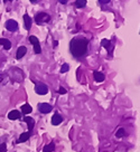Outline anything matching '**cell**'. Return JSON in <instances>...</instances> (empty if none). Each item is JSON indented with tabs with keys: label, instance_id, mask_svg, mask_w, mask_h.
Masks as SVG:
<instances>
[{
	"label": "cell",
	"instance_id": "cell-18",
	"mask_svg": "<svg viewBox=\"0 0 140 152\" xmlns=\"http://www.w3.org/2000/svg\"><path fill=\"white\" fill-rule=\"evenodd\" d=\"M124 135H126V131H124L123 127H120V129L117 131V133H115V137H117L118 139H120V138L124 137Z\"/></svg>",
	"mask_w": 140,
	"mask_h": 152
},
{
	"label": "cell",
	"instance_id": "cell-20",
	"mask_svg": "<svg viewBox=\"0 0 140 152\" xmlns=\"http://www.w3.org/2000/svg\"><path fill=\"white\" fill-rule=\"evenodd\" d=\"M69 70H70V66L67 64H63L62 67H61V73H66Z\"/></svg>",
	"mask_w": 140,
	"mask_h": 152
},
{
	"label": "cell",
	"instance_id": "cell-15",
	"mask_svg": "<svg viewBox=\"0 0 140 152\" xmlns=\"http://www.w3.org/2000/svg\"><path fill=\"white\" fill-rule=\"evenodd\" d=\"M93 77H94V80H95L96 82H103V81H104V78H105L104 75H103L102 73H100V72H96V70L93 73Z\"/></svg>",
	"mask_w": 140,
	"mask_h": 152
},
{
	"label": "cell",
	"instance_id": "cell-10",
	"mask_svg": "<svg viewBox=\"0 0 140 152\" xmlns=\"http://www.w3.org/2000/svg\"><path fill=\"white\" fill-rule=\"evenodd\" d=\"M26 53H27V48H26L25 46H20V47H18V49H17V54H16L17 59L23 58V57L25 56Z\"/></svg>",
	"mask_w": 140,
	"mask_h": 152
},
{
	"label": "cell",
	"instance_id": "cell-3",
	"mask_svg": "<svg viewBox=\"0 0 140 152\" xmlns=\"http://www.w3.org/2000/svg\"><path fill=\"white\" fill-rule=\"evenodd\" d=\"M49 19H51V17L45 13H37V15L35 16V20H36V23H37V24H43V23H46V21H48Z\"/></svg>",
	"mask_w": 140,
	"mask_h": 152
},
{
	"label": "cell",
	"instance_id": "cell-13",
	"mask_svg": "<svg viewBox=\"0 0 140 152\" xmlns=\"http://www.w3.org/2000/svg\"><path fill=\"white\" fill-rule=\"evenodd\" d=\"M0 45H2L5 49H10L11 47V43L6 38H0Z\"/></svg>",
	"mask_w": 140,
	"mask_h": 152
},
{
	"label": "cell",
	"instance_id": "cell-24",
	"mask_svg": "<svg viewBox=\"0 0 140 152\" xmlns=\"http://www.w3.org/2000/svg\"><path fill=\"white\" fill-rule=\"evenodd\" d=\"M109 1H110V0H100V2H101V4H108Z\"/></svg>",
	"mask_w": 140,
	"mask_h": 152
},
{
	"label": "cell",
	"instance_id": "cell-2",
	"mask_svg": "<svg viewBox=\"0 0 140 152\" xmlns=\"http://www.w3.org/2000/svg\"><path fill=\"white\" fill-rule=\"evenodd\" d=\"M29 42H30V44L34 45V51H35V53H36V54H40V53H42V48H40L39 40L37 39V37L30 36V37H29Z\"/></svg>",
	"mask_w": 140,
	"mask_h": 152
},
{
	"label": "cell",
	"instance_id": "cell-8",
	"mask_svg": "<svg viewBox=\"0 0 140 152\" xmlns=\"http://www.w3.org/2000/svg\"><path fill=\"white\" fill-rule=\"evenodd\" d=\"M62 121H63V118L58 113H55L53 115V118H52V124L53 125H58V124L62 123Z\"/></svg>",
	"mask_w": 140,
	"mask_h": 152
},
{
	"label": "cell",
	"instance_id": "cell-26",
	"mask_svg": "<svg viewBox=\"0 0 140 152\" xmlns=\"http://www.w3.org/2000/svg\"><path fill=\"white\" fill-rule=\"evenodd\" d=\"M30 1H32V2H35V1H36V0H30Z\"/></svg>",
	"mask_w": 140,
	"mask_h": 152
},
{
	"label": "cell",
	"instance_id": "cell-22",
	"mask_svg": "<svg viewBox=\"0 0 140 152\" xmlns=\"http://www.w3.org/2000/svg\"><path fill=\"white\" fill-rule=\"evenodd\" d=\"M58 93H59V94H66V89H64V87H59Z\"/></svg>",
	"mask_w": 140,
	"mask_h": 152
},
{
	"label": "cell",
	"instance_id": "cell-14",
	"mask_svg": "<svg viewBox=\"0 0 140 152\" xmlns=\"http://www.w3.org/2000/svg\"><path fill=\"white\" fill-rule=\"evenodd\" d=\"M24 21H25V28L27 30H29L30 27H32V18L28 15H25L24 16Z\"/></svg>",
	"mask_w": 140,
	"mask_h": 152
},
{
	"label": "cell",
	"instance_id": "cell-23",
	"mask_svg": "<svg viewBox=\"0 0 140 152\" xmlns=\"http://www.w3.org/2000/svg\"><path fill=\"white\" fill-rule=\"evenodd\" d=\"M67 1H69V0H58V2H59V4H62V5L67 4Z\"/></svg>",
	"mask_w": 140,
	"mask_h": 152
},
{
	"label": "cell",
	"instance_id": "cell-1",
	"mask_svg": "<svg viewBox=\"0 0 140 152\" xmlns=\"http://www.w3.org/2000/svg\"><path fill=\"white\" fill-rule=\"evenodd\" d=\"M88 39L82 37H77L72 39L70 44V48H71V53L72 55L75 57H81L83 56L85 53H86V49H88Z\"/></svg>",
	"mask_w": 140,
	"mask_h": 152
},
{
	"label": "cell",
	"instance_id": "cell-6",
	"mask_svg": "<svg viewBox=\"0 0 140 152\" xmlns=\"http://www.w3.org/2000/svg\"><path fill=\"white\" fill-rule=\"evenodd\" d=\"M38 110L40 113L47 114L49 113V112H52L53 108H52L51 104H48V103H40V104H38Z\"/></svg>",
	"mask_w": 140,
	"mask_h": 152
},
{
	"label": "cell",
	"instance_id": "cell-9",
	"mask_svg": "<svg viewBox=\"0 0 140 152\" xmlns=\"http://www.w3.org/2000/svg\"><path fill=\"white\" fill-rule=\"evenodd\" d=\"M8 118L10 119V120H17V119H19L21 118V114H20L19 111H17V110H13V111H10L9 114H8Z\"/></svg>",
	"mask_w": 140,
	"mask_h": 152
},
{
	"label": "cell",
	"instance_id": "cell-19",
	"mask_svg": "<svg viewBox=\"0 0 140 152\" xmlns=\"http://www.w3.org/2000/svg\"><path fill=\"white\" fill-rule=\"evenodd\" d=\"M75 6L77 8H83L86 6V0H76L75 1Z\"/></svg>",
	"mask_w": 140,
	"mask_h": 152
},
{
	"label": "cell",
	"instance_id": "cell-25",
	"mask_svg": "<svg viewBox=\"0 0 140 152\" xmlns=\"http://www.w3.org/2000/svg\"><path fill=\"white\" fill-rule=\"evenodd\" d=\"M7 1H11V0H5V2H7Z\"/></svg>",
	"mask_w": 140,
	"mask_h": 152
},
{
	"label": "cell",
	"instance_id": "cell-4",
	"mask_svg": "<svg viewBox=\"0 0 140 152\" xmlns=\"http://www.w3.org/2000/svg\"><path fill=\"white\" fill-rule=\"evenodd\" d=\"M35 92L38 95H45L48 93V87L45 84H43V83H39L35 87Z\"/></svg>",
	"mask_w": 140,
	"mask_h": 152
},
{
	"label": "cell",
	"instance_id": "cell-11",
	"mask_svg": "<svg viewBox=\"0 0 140 152\" xmlns=\"http://www.w3.org/2000/svg\"><path fill=\"white\" fill-rule=\"evenodd\" d=\"M29 137H30V133H29V132L21 133V134L19 135V139L17 140V142H18V143H23V142H26L27 140L29 139Z\"/></svg>",
	"mask_w": 140,
	"mask_h": 152
},
{
	"label": "cell",
	"instance_id": "cell-17",
	"mask_svg": "<svg viewBox=\"0 0 140 152\" xmlns=\"http://www.w3.org/2000/svg\"><path fill=\"white\" fill-rule=\"evenodd\" d=\"M55 150V144L54 143H49V144H46L44 146V149H43V151L44 152H53Z\"/></svg>",
	"mask_w": 140,
	"mask_h": 152
},
{
	"label": "cell",
	"instance_id": "cell-7",
	"mask_svg": "<svg viewBox=\"0 0 140 152\" xmlns=\"http://www.w3.org/2000/svg\"><path fill=\"white\" fill-rule=\"evenodd\" d=\"M24 121L27 123V125H28V132L30 133L33 131L34 127H35V120H34L33 118H29V116H25V118H24Z\"/></svg>",
	"mask_w": 140,
	"mask_h": 152
},
{
	"label": "cell",
	"instance_id": "cell-5",
	"mask_svg": "<svg viewBox=\"0 0 140 152\" xmlns=\"http://www.w3.org/2000/svg\"><path fill=\"white\" fill-rule=\"evenodd\" d=\"M6 28L9 30V32H16L18 29V23L16 20H13V19H9L6 21Z\"/></svg>",
	"mask_w": 140,
	"mask_h": 152
},
{
	"label": "cell",
	"instance_id": "cell-16",
	"mask_svg": "<svg viewBox=\"0 0 140 152\" xmlns=\"http://www.w3.org/2000/svg\"><path fill=\"white\" fill-rule=\"evenodd\" d=\"M101 45L108 51L112 49V45H111V42H110V40H108V39H103V40L101 42Z\"/></svg>",
	"mask_w": 140,
	"mask_h": 152
},
{
	"label": "cell",
	"instance_id": "cell-12",
	"mask_svg": "<svg viewBox=\"0 0 140 152\" xmlns=\"http://www.w3.org/2000/svg\"><path fill=\"white\" fill-rule=\"evenodd\" d=\"M32 111H33V108L29 104H24V105L21 106V113L25 114V115H28L29 113H32Z\"/></svg>",
	"mask_w": 140,
	"mask_h": 152
},
{
	"label": "cell",
	"instance_id": "cell-21",
	"mask_svg": "<svg viewBox=\"0 0 140 152\" xmlns=\"http://www.w3.org/2000/svg\"><path fill=\"white\" fill-rule=\"evenodd\" d=\"M0 152H7V146L5 143H0Z\"/></svg>",
	"mask_w": 140,
	"mask_h": 152
}]
</instances>
